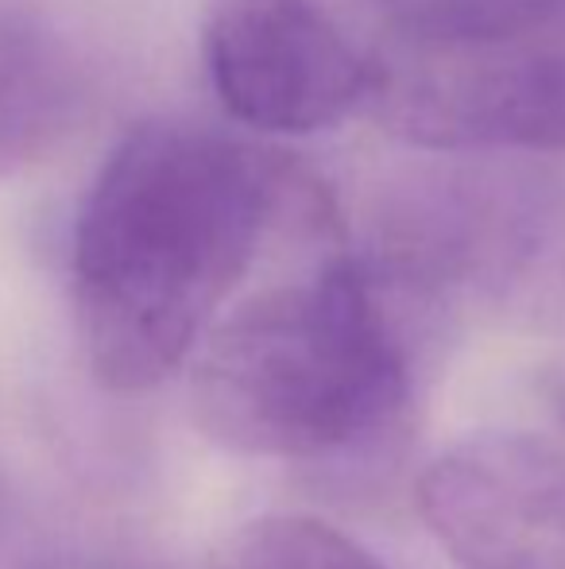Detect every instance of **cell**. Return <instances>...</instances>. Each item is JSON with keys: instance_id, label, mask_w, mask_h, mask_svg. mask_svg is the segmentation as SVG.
Here are the masks:
<instances>
[{"instance_id": "obj_4", "label": "cell", "mask_w": 565, "mask_h": 569, "mask_svg": "<svg viewBox=\"0 0 565 569\" xmlns=\"http://www.w3.org/2000/svg\"><path fill=\"white\" fill-rule=\"evenodd\" d=\"M364 260L395 295L535 287L565 263V187L519 167L434 174L392 202Z\"/></svg>"}, {"instance_id": "obj_3", "label": "cell", "mask_w": 565, "mask_h": 569, "mask_svg": "<svg viewBox=\"0 0 565 569\" xmlns=\"http://www.w3.org/2000/svg\"><path fill=\"white\" fill-rule=\"evenodd\" d=\"M369 113L450 156L565 151V0H519L468 36L372 47Z\"/></svg>"}, {"instance_id": "obj_7", "label": "cell", "mask_w": 565, "mask_h": 569, "mask_svg": "<svg viewBox=\"0 0 565 569\" xmlns=\"http://www.w3.org/2000/svg\"><path fill=\"white\" fill-rule=\"evenodd\" d=\"M90 109L74 39L28 0H0V179L47 159Z\"/></svg>"}, {"instance_id": "obj_5", "label": "cell", "mask_w": 565, "mask_h": 569, "mask_svg": "<svg viewBox=\"0 0 565 569\" xmlns=\"http://www.w3.org/2000/svg\"><path fill=\"white\" fill-rule=\"evenodd\" d=\"M202 54L225 113L256 132H325L376 90L372 51L317 0H213Z\"/></svg>"}, {"instance_id": "obj_2", "label": "cell", "mask_w": 565, "mask_h": 569, "mask_svg": "<svg viewBox=\"0 0 565 569\" xmlns=\"http://www.w3.org/2000/svg\"><path fill=\"white\" fill-rule=\"evenodd\" d=\"M194 419L252 457H330L380 438L411 396L392 287L333 252L213 322L194 360Z\"/></svg>"}, {"instance_id": "obj_8", "label": "cell", "mask_w": 565, "mask_h": 569, "mask_svg": "<svg viewBox=\"0 0 565 569\" xmlns=\"http://www.w3.org/2000/svg\"><path fill=\"white\" fill-rule=\"evenodd\" d=\"M236 569H392L356 539L310 516L256 519L236 542Z\"/></svg>"}, {"instance_id": "obj_6", "label": "cell", "mask_w": 565, "mask_h": 569, "mask_svg": "<svg viewBox=\"0 0 565 569\" xmlns=\"http://www.w3.org/2000/svg\"><path fill=\"white\" fill-rule=\"evenodd\" d=\"M418 508L461 569H565V446L468 435L426 465Z\"/></svg>"}, {"instance_id": "obj_9", "label": "cell", "mask_w": 565, "mask_h": 569, "mask_svg": "<svg viewBox=\"0 0 565 569\" xmlns=\"http://www.w3.org/2000/svg\"><path fill=\"white\" fill-rule=\"evenodd\" d=\"M384 31L380 47H423L488 28L519 0H369Z\"/></svg>"}, {"instance_id": "obj_1", "label": "cell", "mask_w": 565, "mask_h": 569, "mask_svg": "<svg viewBox=\"0 0 565 569\" xmlns=\"http://www.w3.org/2000/svg\"><path fill=\"white\" fill-rule=\"evenodd\" d=\"M302 187L283 156L182 120H143L93 174L70 283L93 376L148 391L194 357Z\"/></svg>"}, {"instance_id": "obj_10", "label": "cell", "mask_w": 565, "mask_h": 569, "mask_svg": "<svg viewBox=\"0 0 565 569\" xmlns=\"http://www.w3.org/2000/svg\"><path fill=\"white\" fill-rule=\"evenodd\" d=\"M554 399H558V407H562V419H565V372L558 376V383H554Z\"/></svg>"}]
</instances>
